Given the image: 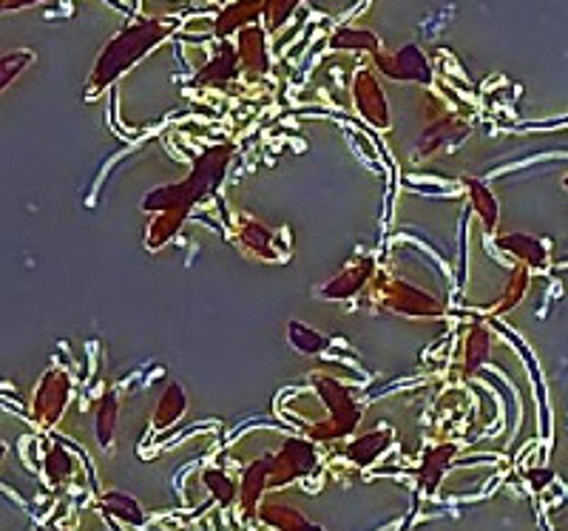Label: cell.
<instances>
[{"mask_svg": "<svg viewBox=\"0 0 568 531\" xmlns=\"http://www.w3.org/2000/svg\"><path fill=\"white\" fill-rule=\"evenodd\" d=\"M228 162H231V148L216 145L196 160L194 171L179 185L160 188L142 202L145 211H160V219L151 225V245H162L168 236H174L196 202L219 188V182L225 179V171H228Z\"/></svg>", "mask_w": 568, "mask_h": 531, "instance_id": "obj_1", "label": "cell"}, {"mask_svg": "<svg viewBox=\"0 0 568 531\" xmlns=\"http://www.w3.org/2000/svg\"><path fill=\"white\" fill-rule=\"evenodd\" d=\"M168 32H171V23H165V20H142L120 32L103 49L97 66L91 71V91L106 89L108 83H114L123 71H128L140 60L142 54L160 46Z\"/></svg>", "mask_w": 568, "mask_h": 531, "instance_id": "obj_2", "label": "cell"}, {"mask_svg": "<svg viewBox=\"0 0 568 531\" xmlns=\"http://www.w3.org/2000/svg\"><path fill=\"white\" fill-rule=\"evenodd\" d=\"M316 387H319L324 407L330 409V421H327L324 429L319 432L321 441L350 435L355 426H358V421H361V409L355 407L350 390H347L344 384L333 381V378H324V375H316Z\"/></svg>", "mask_w": 568, "mask_h": 531, "instance_id": "obj_3", "label": "cell"}, {"mask_svg": "<svg viewBox=\"0 0 568 531\" xmlns=\"http://www.w3.org/2000/svg\"><path fill=\"white\" fill-rule=\"evenodd\" d=\"M319 463V452L310 441H284V446L270 455V478H267V489H279L293 480L307 478Z\"/></svg>", "mask_w": 568, "mask_h": 531, "instance_id": "obj_4", "label": "cell"}, {"mask_svg": "<svg viewBox=\"0 0 568 531\" xmlns=\"http://www.w3.org/2000/svg\"><path fill=\"white\" fill-rule=\"evenodd\" d=\"M71 381L63 370H49L32 392V418L40 426H52L69 407Z\"/></svg>", "mask_w": 568, "mask_h": 531, "instance_id": "obj_5", "label": "cell"}, {"mask_svg": "<svg viewBox=\"0 0 568 531\" xmlns=\"http://www.w3.org/2000/svg\"><path fill=\"white\" fill-rule=\"evenodd\" d=\"M375 63L392 80H412V83H429L432 80V69H429L424 52L418 46H404L392 57L375 52Z\"/></svg>", "mask_w": 568, "mask_h": 531, "instance_id": "obj_6", "label": "cell"}, {"mask_svg": "<svg viewBox=\"0 0 568 531\" xmlns=\"http://www.w3.org/2000/svg\"><path fill=\"white\" fill-rule=\"evenodd\" d=\"M353 94H355V108H358V111H361L370 123L378 125V128H387V125H390V114H387V100H384V91H381L378 80H375L370 71H358Z\"/></svg>", "mask_w": 568, "mask_h": 531, "instance_id": "obj_7", "label": "cell"}, {"mask_svg": "<svg viewBox=\"0 0 568 531\" xmlns=\"http://www.w3.org/2000/svg\"><path fill=\"white\" fill-rule=\"evenodd\" d=\"M384 301L390 304L392 310L398 313H412V316H438L441 313V304L426 296L424 290L412 287V284L395 282L392 287H387V296Z\"/></svg>", "mask_w": 568, "mask_h": 531, "instance_id": "obj_8", "label": "cell"}, {"mask_svg": "<svg viewBox=\"0 0 568 531\" xmlns=\"http://www.w3.org/2000/svg\"><path fill=\"white\" fill-rule=\"evenodd\" d=\"M497 245L512 253L517 262L532 267H546L549 265V250H546V242L537 239V236H529V233H506L497 239Z\"/></svg>", "mask_w": 568, "mask_h": 531, "instance_id": "obj_9", "label": "cell"}, {"mask_svg": "<svg viewBox=\"0 0 568 531\" xmlns=\"http://www.w3.org/2000/svg\"><path fill=\"white\" fill-rule=\"evenodd\" d=\"M392 443V432L390 429H378V432H367V435H361V438H355L350 446H347V458L355 463V466H370L375 463L387 449H390Z\"/></svg>", "mask_w": 568, "mask_h": 531, "instance_id": "obj_10", "label": "cell"}, {"mask_svg": "<svg viewBox=\"0 0 568 531\" xmlns=\"http://www.w3.org/2000/svg\"><path fill=\"white\" fill-rule=\"evenodd\" d=\"M239 71V54L233 46H222V52L213 57L205 69L196 74V86H225Z\"/></svg>", "mask_w": 568, "mask_h": 531, "instance_id": "obj_11", "label": "cell"}, {"mask_svg": "<svg viewBox=\"0 0 568 531\" xmlns=\"http://www.w3.org/2000/svg\"><path fill=\"white\" fill-rule=\"evenodd\" d=\"M267 478H270V455L262 458V461L250 463L245 469V478H242V486H239V500H242V506H245L248 514L256 512L262 492L267 489Z\"/></svg>", "mask_w": 568, "mask_h": 531, "instance_id": "obj_12", "label": "cell"}, {"mask_svg": "<svg viewBox=\"0 0 568 531\" xmlns=\"http://www.w3.org/2000/svg\"><path fill=\"white\" fill-rule=\"evenodd\" d=\"M259 517L265 520L267 526H273V529L279 531H324L321 526H316V523H310L299 509L282 506V503H265V506L259 509Z\"/></svg>", "mask_w": 568, "mask_h": 531, "instance_id": "obj_13", "label": "cell"}, {"mask_svg": "<svg viewBox=\"0 0 568 531\" xmlns=\"http://www.w3.org/2000/svg\"><path fill=\"white\" fill-rule=\"evenodd\" d=\"M262 12H265V0H239V3H233V6H228L219 15V20H216V35H231L239 26H245L250 20L259 18Z\"/></svg>", "mask_w": 568, "mask_h": 531, "instance_id": "obj_14", "label": "cell"}, {"mask_svg": "<svg viewBox=\"0 0 568 531\" xmlns=\"http://www.w3.org/2000/svg\"><path fill=\"white\" fill-rule=\"evenodd\" d=\"M452 458H455V446H452V443L435 446V449L426 452L424 461H421V486H424L426 492H435V489H438V483L444 478L446 466L452 463Z\"/></svg>", "mask_w": 568, "mask_h": 531, "instance_id": "obj_15", "label": "cell"}, {"mask_svg": "<svg viewBox=\"0 0 568 531\" xmlns=\"http://www.w3.org/2000/svg\"><path fill=\"white\" fill-rule=\"evenodd\" d=\"M185 409H188V398H185L182 387L179 384H168L165 392H162L160 404H157V412H154V426L157 429L174 426L185 415Z\"/></svg>", "mask_w": 568, "mask_h": 531, "instance_id": "obj_16", "label": "cell"}, {"mask_svg": "<svg viewBox=\"0 0 568 531\" xmlns=\"http://www.w3.org/2000/svg\"><path fill=\"white\" fill-rule=\"evenodd\" d=\"M373 276V262H361V265L347 267L338 279L324 287V296L327 299H344V296H353L358 287H364V282Z\"/></svg>", "mask_w": 568, "mask_h": 531, "instance_id": "obj_17", "label": "cell"}, {"mask_svg": "<svg viewBox=\"0 0 568 531\" xmlns=\"http://www.w3.org/2000/svg\"><path fill=\"white\" fill-rule=\"evenodd\" d=\"M117 415H120V404L114 395H106L100 404H97V412H94V435H97V443L111 449L114 443V435H117Z\"/></svg>", "mask_w": 568, "mask_h": 531, "instance_id": "obj_18", "label": "cell"}, {"mask_svg": "<svg viewBox=\"0 0 568 531\" xmlns=\"http://www.w3.org/2000/svg\"><path fill=\"white\" fill-rule=\"evenodd\" d=\"M103 509L108 514H114L117 520L128 523V526H142L145 523V512H142L140 503L131 495H125V492H117V489H111V492L103 495Z\"/></svg>", "mask_w": 568, "mask_h": 531, "instance_id": "obj_19", "label": "cell"}, {"mask_svg": "<svg viewBox=\"0 0 568 531\" xmlns=\"http://www.w3.org/2000/svg\"><path fill=\"white\" fill-rule=\"evenodd\" d=\"M239 60L250 66V69L256 71H265L267 66V54H265V37L259 29H245L242 35H239Z\"/></svg>", "mask_w": 568, "mask_h": 531, "instance_id": "obj_20", "label": "cell"}, {"mask_svg": "<svg viewBox=\"0 0 568 531\" xmlns=\"http://www.w3.org/2000/svg\"><path fill=\"white\" fill-rule=\"evenodd\" d=\"M74 469H77V466H74V458H71L63 446H52V449L46 452L43 475H46V480H49L52 486H63V483L74 475Z\"/></svg>", "mask_w": 568, "mask_h": 531, "instance_id": "obj_21", "label": "cell"}, {"mask_svg": "<svg viewBox=\"0 0 568 531\" xmlns=\"http://www.w3.org/2000/svg\"><path fill=\"white\" fill-rule=\"evenodd\" d=\"M35 63V54L29 49H18V52L0 54V94L9 89L18 80L23 71Z\"/></svg>", "mask_w": 568, "mask_h": 531, "instance_id": "obj_22", "label": "cell"}, {"mask_svg": "<svg viewBox=\"0 0 568 531\" xmlns=\"http://www.w3.org/2000/svg\"><path fill=\"white\" fill-rule=\"evenodd\" d=\"M333 49H353V52H378V37L367 29H338L336 35L330 37Z\"/></svg>", "mask_w": 568, "mask_h": 531, "instance_id": "obj_23", "label": "cell"}, {"mask_svg": "<svg viewBox=\"0 0 568 531\" xmlns=\"http://www.w3.org/2000/svg\"><path fill=\"white\" fill-rule=\"evenodd\" d=\"M239 239H242V245L250 250V253H256V256H262V259H276V250L270 248L273 245V233L262 228V225H256V222H248L242 233H239Z\"/></svg>", "mask_w": 568, "mask_h": 531, "instance_id": "obj_24", "label": "cell"}, {"mask_svg": "<svg viewBox=\"0 0 568 531\" xmlns=\"http://www.w3.org/2000/svg\"><path fill=\"white\" fill-rule=\"evenodd\" d=\"M202 483H205V489H208L222 506H231L233 500H236V492H239L236 483H233L222 469H205V472H202Z\"/></svg>", "mask_w": 568, "mask_h": 531, "instance_id": "obj_25", "label": "cell"}, {"mask_svg": "<svg viewBox=\"0 0 568 531\" xmlns=\"http://www.w3.org/2000/svg\"><path fill=\"white\" fill-rule=\"evenodd\" d=\"M466 188L472 191V205H475V211L480 213V219L489 225V228H495L497 225V202L495 196H492V191L486 188V185H480V182H475V179H469L466 182Z\"/></svg>", "mask_w": 568, "mask_h": 531, "instance_id": "obj_26", "label": "cell"}, {"mask_svg": "<svg viewBox=\"0 0 568 531\" xmlns=\"http://www.w3.org/2000/svg\"><path fill=\"white\" fill-rule=\"evenodd\" d=\"M489 347H492V336L483 327L472 330V336L466 338V370H475L480 361L489 355Z\"/></svg>", "mask_w": 568, "mask_h": 531, "instance_id": "obj_27", "label": "cell"}, {"mask_svg": "<svg viewBox=\"0 0 568 531\" xmlns=\"http://www.w3.org/2000/svg\"><path fill=\"white\" fill-rule=\"evenodd\" d=\"M290 341H293V347L302 350V353H319L321 347H324V338H321L316 330L299 324V321L290 324Z\"/></svg>", "mask_w": 568, "mask_h": 531, "instance_id": "obj_28", "label": "cell"}, {"mask_svg": "<svg viewBox=\"0 0 568 531\" xmlns=\"http://www.w3.org/2000/svg\"><path fill=\"white\" fill-rule=\"evenodd\" d=\"M296 3H299V0H265V12L270 15V23H273V26H282L284 20L290 18V12H293Z\"/></svg>", "mask_w": 568, "mask_h": 531, "instance_id": "obj_29", "label": "cell"}, {"mask_svg": "<svg viewBox=\"0 0 568 531\" xmlns=\"http://www.w3.org/2000/svg\"><path fill=\"white\" fill-rule=\"evenodd\" d=\"M551 480H554V472H551V469H534V472H529V483L534 486V492L546 489Z\"/></svg>", "mask_w": 568, "mask_h": 531, "instance_id": "obj_30", "label": "cell"}, {"mask_svg": "<svg viewBox=\"0 0 568 531\" xmlns=\"http://www.w3.org/2000/svg\"><path fill=\"white\" fill-rule=\"evenodd\" d=\"M35 3H46V0H0V15H9V12H20V9H29Z\"/></svg>", "mask_w": 568, "mask_h": 531, "instance_id": "obj_31", "label": "cell"}, {"mask_svg": "<svg viewBox=\"0 0 568 531\" xmlns=\"http://www.w3.org/2000/svg\"><path fill=\"white\" fill-rule=\"evenodd\" d=\"M6 452H9V449H6V443L0 441V463H3V458H6Z\"/></svg>", "mask_w": 568, "mask_h": 531, "instance_id": "obj_32", "label": "cell"}, {"mask_svg": "<svg viewBox=\"0 0 568 531\" xmlns=\"http://www.w3.org/2000/svg\"><path fill=\"white\" fill-rule=\"evenodd\" d=\"M563 185H566V188H568V177H566V179H563Z\"/></svg>", "mask_w": 568, "mask_h": 531, "instance_id": "obj_33", "label": "cell"}]
</instances>
